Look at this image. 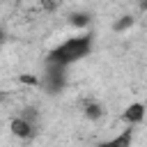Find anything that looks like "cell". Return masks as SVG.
Instances as JSON below:
<instances>
[{"label":"cell","instance_id":"obj_1","mask_svg":"<svg viewBox=\"0 0 147 147\" xmlns=\"http://www.w3.org/2000/svg\"><path fill=\"white\" fill-rule=\"evenodd\" d=\"M90 48H92V39L90 37H71V39H67L62 46H57L51 53L48 62H57V64H64L67 67V64L80 60L83 55H87Z\"/></svg>","mask_w":147,"mask_h":147},{"label":"cell","instance_id":"obj_2","mask_svg":"<svg viewBox=\"0 0 147 147\" xmlns=\"http://www.w3.org/2000/svg\"><path fill=\"white\" fill-rule=\"evenodd\" d=\"M11 133L18 136V138H32V136H34V126H32L28 119L16 117V119H11Z\"/></svg>","mask_w":147,"mask_h":147},{"label":"cell","instance_id":"obj_3","mask_svg":"<svg viewBox=\"0 0 147 147\" xmlns=\"http://www.w3.org/2000/svg\"><path fill=\"white\" fill-rule=\"evenodd\" d=\"M142 117H145V106H142V103H131V106L126 108V113H124V119L131 122V124L140 122Z\"/></svg>","mask_w":147,"mask_h":147},{"label":"cell","instance_id":"obj_4","mask_svg":"<svg viewBox=\"0 0 147 147\" xmlns=\"http://www.w3.org/2000/svg\"><path fill=\"white\" fill-rule=\"evenodd\" d=\"M99 147H131V131H122L119 136H115L113 140L101 142Z\"/></svg>","mask_w":147,"mask_h":147},{"label":"cell","instance_id":"obj_5","mask_svg":"<svg viewBox=\"0 0 147 147\" xmlns=\"http://www.w3.org/2000/svg\"><path fill=\"white\" fill-rule=\"evenodd\" d=\"M85 117H87V119H99V117H103L101 106H99V103H87V106H85Z\"/></svg>","mask_w":147,"mask_h":147},{"label":"cell","instance_id":"obj_6","mask_svg":"<svg viewBox=\"0 0 147 147\" xmlns=\"http://www.w3.org/2000/svg\"><path fill=\"white\" fill-rule=\"evenodd\" d=\"M133 25V18L131 16H122L117 23H115V32H122V30H126V28H131Z\"/></svg>","mask_w":147,"mask_h":147},{"label":"cell","instance_id":"obj_7","mask_svg":"<svg viewBox=\"0 0 147 147\" xmlns=\"http://www.w3.org/2000/svg\"><path fill=\"white\" fill-rule=\"evenodd\" d=\"M87 21H90L87 14H71V23L74 25H87Z\"/></svg>","mask_w":147,"mask_h":147},{"label":"cell","instance_id":"obj_8","mask_svg":"<svg viewBox=\"0 0 147 147\" xmlns=\"http://www.w3.org/2000/svg\"><path fill=\"white\" fill-rule=\"evenodd\" d=\"M140 7H142V9H147V0H140Z\"/></svg>","mask_w":147,"mask_h":147},{"label":"cell","instance_id":"obj_9","mask_svg":"<svg viewBox=\"0 0 147 147\" xmlns=\"http://www.w3.org/2000/svg\"><path fill=\"white\" fill-rule=\"evenodd\" d=\"M5 96H7V94H5V92H0V101H5Z\"/></svg>","mask_w":147,"mask_h":147}]
</instances>
